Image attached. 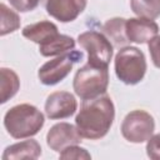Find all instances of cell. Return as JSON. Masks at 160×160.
I'll return each mask as SVG.
<instances>
[{"mask_svg": "<svg viewBox=\"0 0 160 160\" xmlns=\"http://www.w3.org/2000/svg\"><path fill=\"white\" fill-rule=\"evenodd\" d=\"M76 108L75 96L68 91L51 92L45 101V114L51 120L70 118L76 111Z\"/></svg>", "mask_w": 160, "mask_h": 160, "instance_id": "30bf717a", "label": "cell"}, {"mask_svg": "<svg viewBox=\"0 0 160 160\" xmlns=\"http://www.w3.org/2000/svg\"><path fill=\"white\" fill-rule=\"evenodd\" d=\"M154 129V118L144 110L130 111L121 124V134L124 139L134 144L148 141L152 136Z\"/></svg>", "mask_w": 160, "mask_h": 160, "instance_id": "8992f818", "label": "cell"}, {"mask_svg": "<svg viewBox=\"0 0 160 160\" xmlns=\"http://www.w3.org/2000/svg\"><path fill=\"white\" fill-rule=\"evenodd\" d=\"M41 155L40 144L34 140H25L21 142L8 146L2 154V160H18V159H38Z\"/></svg>", "mask_w": 160, "mask_h": 160, "instance_id": "4fadbf2b", "label": "cell"}, {"mask_svg": "<svg viewBox=\"0 0 160 160\" xmlns=\"http://www.w3.org/2000/svg\"><path fill=\"white\" fill-rule=\"evenodd\" d=\"M44 122L42 112L30 104L15 105L4 116V126L14 139H25L36 135L44 126Z\"/></svg>", "mask_w": 160, "mask_h": 160, "instance_id": "7a4b0ae2", "label": "cell"}, {"mask_svg": "<svg viewBox=\"0 0 160 160\" xmlns=\"http://www.w3.org/2000/svg\"><path fill=\"white\" fill-rule=\"evenodd\" d=\"M75 48V40L71 36L59 34L52 41H50L46 45H40L39 51L42 56H54V55H60L68 51L74 50Z\"/></svg>", "mask_w": 160, "mask_h": 160, "instance_id": "9a60e30c", "label": "cell"}, {"mask_svg": "<svg viewBox=\"0 0 160 160\" xmlns=\"http://www.w3.org/2000/svg\"><path fill=\"white\" fill-rule=\"evenodd\" d=\"M159 25L152 19L131 18L126 19V36L130 42L145 44L158 36Z\"/></svg>", "mask_w": 160, "mask_h": 160, "instance_id": "8fae6325", "label": "cell"}, {"mask_svg": "<svg viewBox=\"0 0 160 160\" xmlns=\"http://www.w3.org/2000/svg\"><path fill=\"white\" fill-rule=\"evenodd\" d=\"M46 12L60 22L74 21L86 8V0H40Z\"/></svg>", "mask_w": 160, "mask_h": 160, "instance_id": "9c48e42d", "label": "cell"}, {"mask_svg": "<svg viewBox=\"0 0 160 160\" xmlns=\"http://www.w3.org/2000/svg\"><path fill=\"white\" fill-rule=\"evenodd\" d=\"M109 85V70L108 66L94 65L86 62L81 66L72 81V88L75 94L82 99H95L106 92Z\"/></svg>", "mask_w": 160, "mask_h": 160, "instance_id": "3957f363", "label": "cell"}, {"mask_svg": "<svg viewBox=\"0 0 160 160\" xmlns=\"http://www.w3.org/2000/svg\"><path fill=\"white\" fill-rule=\"evenodd\" d=\"M130 6L139 18L156 19L160 16V0H130Z\"/></svg>", "mask_w": 160, "mask_h": 160, "instance_id": "e0dca14e", "label": "cell"}, {"mask_svg": "<svg viewBox=\"0 0 160 160\" xmlns=\"http://www.w3.org/2000/svg\"><path fill=\"white\" fill-rule=\"evenodd\" d=\"M102 32L118 48L125 46L128 42H130L126 36V19L124 18L109 19L102 25Z\"/></svg>", "mask_w": 160, "mask_h": 160, "instance_id": "5bb4252c", "label": "cell"}, {"mask_svg": "<svg viewBox=\"0 0 160 160\" xmlns=\"http://www.w3.org/2000/svg\"><path fill=\"white\" fill-rule=\"evenodd\" d=\"M149 51H150V55H151L152 64L158 69H160V36L154 38L149 42Z\"/></svg>", "mask_w": 160, "mask_h": 160, "instance_id": "7402d4cb", "label": "cell"}, {"mask_svg": "<svg viewBox=\"0 0 160 160\" xmlns=\"http://www.w3.org/2000/svg\"><path fill=\"white\" fill-rule=\"evenodd\" d=\"M0 89H1V102H6L9 99H11L20 88V80L15 71L8 68L0 69Z\"/></svg>", "mask_w": 160, "mask_h": 160, "instance_id": "2e32d148", "label": "cell"}, {"mask_svg": "<svg viewBox=\"0 0 160 160\" xmlns=\"http://www.w3.org/2000/svg\"><path fill=\"white\" fill-rule=\"evenodd\" d=\"M115 108L108 95L84 100L75 118V124L80 135L85 139L98 140L104 138L114 121Z\"/></svg>", "mask_w": 160, "mask_h": 160, "instance_id": "6da1fadb", "label": "cell"}, {"mask_svg": "<svg viewBox=\"0 0 160 160\" xmlns=\"http://www.w3.org/2000/svg\"><path fill=\"white\" fill-rule=\"evenodd\" d=\"M146 72L144 52L136 46H122L115 55V74L126 85L140 82Z\"/></svg>", "mask_w": 160, "mask_h": 160, "instance_id": "277c9868", "label": "cell"}, {"mask_svg": "<svg viewBox=\"0 0 160 160\" xmlns=\"http://www.w3.org/2000/svg\"><path fill=\"white\" fill-rule=\"evenodd\" d=\"M61 159H91V155L78 145H70L60 151Z\"/></svg>", "mask_w": 160, "mask_h": 160, "instance_id": "d6986e66", "label": "cell"}, {"mask_svg": "<svg viewBox=\"0 0 160 160\" xmlns=\"http://www.w3.org/2000/svg\"><path fill=\"white\" fill-rule=\"evenodd\" d=\"M78 128L69 122H59L50 128L46 134V144L54 151H62L70 145H78L82 140Z\"/></svg>", "mask_w": 160, "mask_h": 160, "instance_id": "ba28073f", "label": "cell"}, {"mask_svg": "<svg viewBox=\"0 0 160 160\" xmlns=\"http://www.w3.org/2000/svg\"><path fill=\"white\" fill-rule=\"evenodd\" d=\"M0 10H1V30H0V35L4 36L6 34L14 32L15 30H18L20 28V18L19 15L10 10L5 4L0 5Z\"/></svg>", "mask_w": 160, "mask_h": 160, "instance_id": "ac0fdd59", "label": "cell"}, {"mask_svg": "<svg viewBox=\"0 0 160 160\" xmlns=\"http://www.w3.org/2000/svg\"><path fill=\"white\" fill-rule=\"evenodd\" d=\"M21 34L24 38L39 44L40 46V45H46L50 41H52L59 35V31H58V26L54 22L42 20L39 22L26 25L22 29Z\"/></svg>", "mask_w": 160, "mask_h": 160, "instance_id": "7c38bea8", "label": "cell"}, {"mask_svg": "<svg viewBox=\"0 0 160 160\" xmlns=\"http://www.w3.org/2000/svg\"><path fill=\"white\" fill-rule=\"evenodd\" d=\"M82 59V52L71 50L59 55L58 58L46 61L38 71V76L41 84L44 85H56L62 81L72 70L74 64Z\"/></svg>", "mask_w": 160, "mask_h": 160, "instance_id": "5b68a950", "label": "cell"}, {"mask_svg": "<svg viewBox=\"0 0 160 160\" xmlns=\"http://www.w3.org/2000/svg\"><path fill=\"white\" fill-rule=\"evenodd\" d=\"M146 154L150 159L160 160V134H156L148 140Z\"/></svg>", "mask_w": 160, "mask_h": 160, "instance_id": "ffe728a7", "label": "cell"}, {"mask_svg": "<svg viewBox=\"0 0 160 160\" xmlns=\"http://www.w3.org/2000/svg\"><path fill=\"white\" fill-rule=\"evenodd\" d=\"M9 2L15 10L20 12H28L34 10L39 5L40 0H9Z\"/></svg>", "mask_w": 160, "mask_h": 160, "instance_id": "44dd1931", "label": "cell"}, {"mask_svg": "<svg viewBox=\"0 0 160 160\" xmlns=\"http://www.w3.org/2000/svg\"><path fill=\"white\" fill-rule=\"evenodd\" d=\"M79 45L88 52V62L108 66L112 58V45L108 38L98 31L90 30L78 36Z\"/></svg>", "mask_w": 160, "mask_h": 160, "instance_id": "52a82bcc", "label": "cell"}]
</instances>
